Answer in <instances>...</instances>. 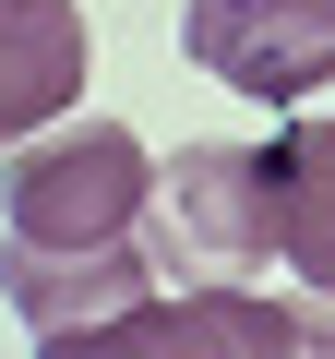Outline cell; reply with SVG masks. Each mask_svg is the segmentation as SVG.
<instances>
[{
  "label": "cell",
  "instance_id": "6da1fadb",
  "mask_svg": "<svg viewBox=\"0 0 335 359\" xmlns=\"http://www.w3.org/2000/svg\"><path fill=\"white\" fill-rule=\"evenodd\" d=\"M156 204L168 168L120 120H48L25 132V156H0V299L25 311V335L72 347L156 299V276H180Z\"/></svg>",
  "mask_w": 335,
  "mask_h": 359
},
{
  "label": "cell",
  "instance_id": "5b68a950",
  "mask_svg": "<svg viewBox=\"0 0 335 359\" xmlns=\"http://www.w3.org/2000/svg\"><path fill=\"white\" fill-rule=\"evenodd\" d=\"M84 72H96L84 0H0V144H25V132L72 120Z\"/></svg>",
  "mask_w": 335,
  "mask_h": 359
},
{
  "label": "cell",
  "instance_id": "3957f363",
  "mask_svg": "<svg viewBox=\"0 0 335 359\" xmlns=\"http://www.w3.org/2000/svg\"><path fill=\"white\" fill-rule=\"evenodd\" d=\"M96 347H156V359H216V347L275 359V347H335V287L264 299V287H240V276H204V287H180V299H132L120 323H96Z\"/></svg>",
  "mask_w": 335,
  "mask_h": 359
},
{
  "label": "cell",
  "instance_id": "8992f818",
  "mask_svg": "<svg viewBox=\"0 0 335 359\" xmlns=\"http://www.w3.org/2000/svg\"><path fill=\"white\" fill-rule=\"evenodd\" d=\"M264 192H275V264L299 287H335V108L264 144Z\"/></svg>",
  "mask_w": 335,
  "mask_h": 359
},
{
  "label": "cell",
  "instance_id": "277c9868",
  "mask_svg": "<svg viewBox=\"0 0 335 359\" xmlns=\"http://www.w3.org/2000/svg\"><path fill=\"white\" fill-rule=\"evenodd\" d=\"M168 252L192 276H264L275 264V192H264V144H180L168 156Z\"/></svg>",
  "mask_w": 335,
  "mask_h": 359
},
{
  "label": "cell",
  "instance_id": "7a4b0ae2",
  "mask_svg": "<svg viewBox=\"0 0 335 359\" xmlns=\"http://www.w3.org/2000/svg\"><path fill=\"white\" fill-rule=\"evenodd\" d=\"M180 48L228 96L299 108L335 84V0H180Z\"/></svg>",
  "mask_w": 335,
  "mask_h": 359
}]
</instances>
